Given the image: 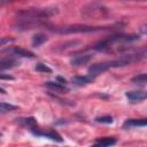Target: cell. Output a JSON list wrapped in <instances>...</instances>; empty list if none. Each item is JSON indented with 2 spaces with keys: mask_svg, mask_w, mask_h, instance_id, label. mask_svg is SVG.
I'll return each mask as SVG.
<instances>
[{
  "mask_svg": "<svg viewBox=\"0 0 147 147\" xmlns=\"http://www.w3.org/2000/svg\"><path fill=\"white\" fill-rule=\"evenodd\" d=\"M18 123L25 127H29L30 130L37 127V125H38L34 117H21V118H18Z\"/></svg>",
  "mask_w": 147,
  "mask_h": 147,
  "instance_id": "5bb4252c",
  "label": "cell"
},
{
  "mask_svg": "<svg viewBox=\"0 0 147 147\" xmlns=\"http://www.w3.org/2000/svg\"><path fill=\"white\" fill-rule=\"evenodd\" d=\"M0 79H3V80H13L14 77L11 75H9V74H2V72H0Z\"/></svg>",
  "mask_w": 147,
  "mask_h": 147,
  "instance_id": "7402d4cb",
  "label": "cell"
},
{
  "mask_svg": "<svg viewBox=\"0 0 147 147\" xmlns=\"http://www.w3.org/2000/svg\"><path fill=\"white\" fill-rule=\"evenodd\" d=\"M47 29L60 33V34H70V33H90V32H98V31H105L110 30L113 26H92V25H82V24H75V25H65V26H49L47 25Z\"/></svg>",
  "mask_w": 147,
  "mask_h": 147,
  "instance_id": "3957f363",
  "label": "cell"
},
{
  "mask_svg": "<svg viewBox=\"0 0 147 147\" xmlns=\"http://www.w3.org/2000/svg\"><path fill=\"white\" fill-rule=\"evenodd\" d=\"M125 96L131 102H141L146 99L147 94L145 91H130V92L125 93Z\"/></svg>",
  "mask_w": 147,
  "mask_h": 147,
  "instance_id": "30bf717a",
  "label": "cell"
},
{
  "mask_svg": "<svg viewBox=\"0 0 147 147\" xmlns=\"http://www.w3.org/2000/svg\"><path fill=\"white\" fill-rule=\"evenodd\" d=\"M147 124V119L146 118H130V119H126L124 123H123V129L127 130V129H131V127H138V126H146Z\"/></svg>",
  "mask_w": 147,
  "mask_h": 147,
  "instance_id": "9c48e42d",
  "label": "cell"
},
{
  "mask_svg": "<svg viewBox=\"0 0 147 147\" xmlns=\"http://www.w3.org/2000/svg\"><path fill=\"white\" fill-rule=\"evenodd\" d=\"M16 109H17V106H15V105L7 103V102H0V116L6 115L8 113H11Z\"/></svg>",
  "mask_w": 147,
  "mask_h": 147,
  "instance_id": "2e32d148",
  "label": "cell"
},
{
  "mask_svg": "<svg viewBox=\"0 0 147 147\" xmlns=\"http://www.w3.org/2000/svg\"><path fill=\"white\" fill-rule=\"evenodd\" d=\"M0 137H1V132H0Z\"/></svg>",
  "mask_w": 147,
  "mask_h": 147,
  "instance_id": "cb8c5ba5",
  "label": "cell"
},
{
  "mask_svg": "<svg viewBox=\"0 0 147 147\" xmlns=\"http://www.w3.org/2000/svg\"><path fill=\"white\" fill-rule=\"evenodd\" d=\"M139 34H122V33H116V34H111L109 37H106L105 39L98 41L96 44H94L92 46V49L98 51V52H106L108 49H110L111 47H114L115 44L118 42H132V41H137L139 40Z\"/></svg>",
  "mask_w": 147,
  "mask_h": 147,
  "instance_id": "7a4b0ae2",
  "label": "cell"
},
{
  "mask_svg": "<svg viewBox=\"0 0 147 147\" xmlns=\"http://www.w3.org/2000/svg\"><path fill=\"white\" fill-rule=\"evenodd\" d=\"M45 86L48 87L49 90H53V91L60 92V93H64V92H68V91H69V88L67 87V85L61 84V83H59V82H56V80H55V82L48 80V82L45 83Z\"/></svg>",
  "mask_w": 147,
  "mask_h": 147,
  "instance_id": "7c38bea8",
  "label": "cell"
},
{
  "mask_svg": "<svg viewBox=\"0 0 147 147\" xmlns=\"http://www.w3.org/2000/svg\"><path fill=\"white\" fill-rule=\"evenodd\" d=\"M15 39L14 38H10V37H2L0 38V47L1 46H5V45H8V44H11L14 42Z\"/></svg>",
  "mask_w": 147,
  "mask_h": 147,
  "instance_id": "44dd1931",
  "label": "cell"
},
{
  "mask_svg": "<svg viewBox=\"0 0 147 147\" xmlns=\"http://www.w3.org/2000/svg\"><path fill=\"white\" fill-rule=\"evenodd\" d=\"M78 44H79V41H78V40H70V41H67V42H64L60 49H67V48L74 47L75 45H78Z\"/></svg>",
  "mask_w": 147,
  "mask_h": 147,
  "instance_id": "ffe728a7",
  "label": "cell"
},
{
  "mask_svg": "<svg viewBox=\"0 0 147 147\" xmlns=\"http://www.w3.org/2000/svg\"><path fill=\"white\" fill-rule=\"evenodd\" d=\"M131 83L136 85H145L146 84V74H140L131 78Z\"/></svg>",
  "mask_w": 147,
  "mask_h": 147,
  "instance_id": "e0dca14e",
  "label": "cell"
},
{
  "mask_svg": "<svg viewBox=\"0 0 147 147\" xmlns=\"http://www.w3.org/2000/svg\"><path fill=\"white\" fill-rule=\"evenodd\" d=\"M34 69L38 71V72H47V74H51L52 72V69L49 68V67H47L46 64H44V63H37L36 64V67H34Z\"/></svg>",
  "mask_w": 147,
  "mask_h": 147,
  "instance_id": "d6986e66",
  "label": "cell"
},
{
  "mask_svg": "<svg viewBox=\"0 0 147 147\" xmlns=\"http://www.w3.org/2000/svg\"><path fill=\"white\" fill-rule=\"evenodd\" d=\"M48 40V37L45 34V33H36L33 37H32V40H31V44L33 47H39L40 45H42L44 42H46Z\"/></svg>",
  "mask_w": 147,
  "mask_h": 147,
  "instance_id": "9a60e30c",
  "label": "cell"
},
{
  "mask_svg": "<svg viewBox=\"0 0 147 147\" xmlns=\"http://www.w3.org/2000/svg\"><path fill=\"white\" fill-rule=\"evenodd\" d=\"M94 79H95V78H93L92 76L86 75V76H75L71 82H72L75 85H77V86H85V85H87V84H91Z\"/></svg>",
  "mask_w": 147,
  "mask_h": 147,
  "instance_id": "4fadbf2b",
  "label": "cell"
},
{
  "mask_svg": "<svg viewBox=\"0 0 147 147\" xmlns=\"http://www.w3.org/2000/svg\"><path fill=\"white\" fill-rule=\"evenodd\" d=\"M3 52L13 54L14 56H20V57H29V59L34 57V54L32 52H30L28 49H24V48H21V47H9V48L5 49Z\"/></svg>",
  "mask_w": 147,
  "mask_h": 147,
  "instance_id": "8992f818",
  "label": "cell"
},
{
  "mask_svg": "<svg viewBox=\"0 0 147 147\" xmlns=\"http://www.w3.org/2000/svg\"><path fill=\"white\" fill-rule=\"evenodd\" d=\"M93 55L92 54H79V55H76L74 56L71 60H70V63L75 67H80V65H84V64H87L91 60H92Z\"/></svg>",
  "mask_w": 147,
  "mask_h": 147,
  "instance_id": "52a82bcc",
  "label": "cell"
},
{
  "mask_svg": "<svg viewBox=\"0 0 147 147\" xmlns=\"http://www.w3.org/2000/svg\"><path fill=\"white\" fill-rule=\"evenodd\" d=\"M82 16L85 20H105L109 16V9L101 2H88L82 7Z\"/></svg>",
  "mask_w": 147,
  "mask_h": 147,
  "instance_id": "277c9868",
  "label": "cell"
},
{
  "mask_svg": "<svg viewBox=\"0 0 147 147\" xmlns=\"http://www.w3.org/2000/svg\"><path fill=\"white\" fill-rule=\"evenodd\" d=\"M30 131H31L32 134H34V136H37V137L48 138V139H51V140H53V141H56V142H62V141H63L62 137H61L55 130H53V129H49V130H46V131H41V130H38L37 127H34V129H32V130H30Z\"/></svg>",
  "mask_w": 147,
  "mask_h": 147,
  "instance_id": "5b68a950",
  "label": "cell"
},
{
  "mask_svg": "<svg viewBox=\"0 0 147 147\" xmlns=\"http://www.w3.org/2000/svg\"><path fill=\"white\" fill-rule=\"evenodd\" d=\"M0 93H2V94H6L7 92H6V90H5V88H2V87H0Z\"/></svg>",
  "mask_w": 147,
  "mask_h": 147,
  "instance_id": "603a6c76",
  "label": "cell"
},
{
  "mask_svg": "<svg viewBox=\"0 0 147 147\" xmlns=\"http://www.w3.org/2000/svg\"><path fill=\"white\" fill-rule=\"evenodd\" d=\"M56 7H33L21 9L16 13L15 28L20 31L31 30L38 26H46V21L57 14Z\"/></svg>",
  "mask_w": 147,
  "mask_h": 147,
  "instance_id": "6da1fadb",
  "label": "cell"
},
{
  "mask_svg": "<svg viewBox=\"0 0 147 147\" xmlns=\"http://www.w3.org/2000/svg\"><path fill=\"white\" fill-rule=\"evenodd\" d=\"M17 65H20V61L15 57H2V59H0V71L13 69Z\"/></svg>",
  "mask_w": 147,
  "mask_h": 147,
  "instance_id": "ba28073f",
  "label": "cell"
},
{
  "mask_svg": "<svg viewBox=\"0 0 147 147\" xmlns=\"http://www.w3.org/2000/svg\"><path fill=\"white\" fill-rule=\"evenodd\" d=\"M116 142H117V139L114 137H103V138L96 139L92 147H110V146H114Z\"/></svg>",
  "mask_w": 147,
  "mask_h": 147,
  "instance_id": "8fae6325",
  "label": "cell"
},
{
  "mask_svg": "<svg viewBox=\"0 0 147 147\" xmlns=\"http://www.w3.org/2000/svg\"><path fill=\"white\" fill-rule=\"evenodd\" d=\"M95 122L96 123H101V124H111L114 122V119H113L111 116L106 115V116H98V117H95Z\"/></svg>",
  "mask_w": 147,
  "mask_h": 147,
  "instance_id": "ac0fdd59",
  "label": "cell"
}]
</instances>
